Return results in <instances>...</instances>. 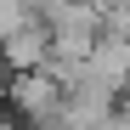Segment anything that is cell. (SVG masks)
Wrapping results in <instances>:
<instances>
[{
    "label": "cell",
    "instance_id": "cell-2",
    "mask_svg": "<svg viewBox=\"0 0 130 130\" xmlns=\"http://www.w3.org/2000/svg\"><path fill=\"white\" fill-rule=\"evenodd\" d=\"M0 68H11V74H34V68H51V34L45 23H23L11 40H0Z\"/></svg>",
    "mask_w": 130,
    "mask_h": 130
},
{
    "label": "cell",
    "instance_id": "cell-1",
    "mask_svg": "<svg viewBox=\"0 0 130 130\" xmlns=\"http://www.w3.org/2000/svg\"><path fill=\"white\" fill-rule=\"evenodd\" d=\"M11 102H17V113L34 119L40 130H57L62 119V102H68V85H62L51 68H34V74H11Z\"/></svg>",
    "mask_w": 130,
    "mask_h": 130
}]
</instances>
